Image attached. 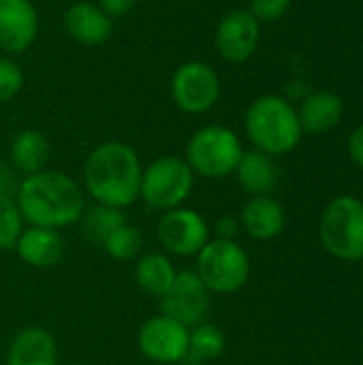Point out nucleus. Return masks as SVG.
<instances>
[{"mask_svg":"<svg viewBox=\"0 0 363 365\" xmlns=\"http://www.w3.org/2000/svg\"><path fill=\"white\" fill-rule=\"evenodd\" d=\"M15 203L24 222L30 227L60 231L81 220L86 212V192L81 184L64 171L43 169L19 180Z\"/></svg>","mask_w":363,"mask_h":365,"instance_id":"1","label":"nucleus"},{"mask_svg":"<svg viewBox=\"0 0 363 365\" xmlns=\"http://www.w3.org/2000/svg\"><path fill=\"white\" fill-rule=\"evenodd\" d=\"M143 165L137 150L122 141L96 145L83 163V192L101 205L128 207L139 199Z\"/></svg>","mask_w":363,"mask_h":365,"instance_id":"2","label":"nucleus"},{"mask_svg":"<svg viewBox=\"0 0 363 365\" xmlns=\"http://www.w3.org/2000/svg\"><path fill=\"white\" fill-rule=\"evenodd\" d=\"M244 126L255 150L270 156L293 152L304 133L297 109L280 94H263L255 98L246 109Z\"/></svg>","mask_w":363,"mask_h":365,"instance_id":"3","label":"nucleus"},{"mask_svg":"<svg viewBox=\"0 0 363 365\" xmlns=\"http://www.w3.org/2000/svg\"><path fill=\"white\" fill-rule=\"evenodd\" d=\"M242 139L233 128L223 124H208L190 135L184 160L195 175L223 180L227 175H233L237 163L242 160Z\"/></svg>","mask_w":363,"mask_h":365,"instance_id":"4","label":"nucleus"},{"mask_svg":"<svg viewBox=\"0 0 363 365\" xmlns=\"http://www.w3.org/2000/svg\"><path fill=\"white\" fill-rule=\"evenodd\" d=\"M323 248L340 261H363V201L340 195L327 203L319 220Z\"/></svg>","mask_w":363,"mask_h":365,"instance_id":"5","label":"nucleus"},{"mask_svg":"<svg viewBox=\"0 0 363 365\" xmlns=\"http://www.w3.org/2000/svg\"><path fill=\"white\" fill-rule=\"evenodd\" d=\"M195 178L197 175L184 156H158L148 167H143L139 199L156 212L182 207L195 188Z\"/></svg>","mask_w":363,"mask_h":365,"instance_id":"6","label":"nucleus"},{"mask_svg":"<svg viewBox=\"0 0 363 365\" xmlns=\"http://www.w3.org/2000/svg\"><path fill=\"white\" fill-rule=\"evenodd\" d=\"M197 276L210 293L231 295L246 287L250 278V259L233 240H210L197 255Z\"/></svg>","mask_w":363,"mask_h":365,"instance_id":"7","label":"nucleus"},{"mask_svg":"<svg viewBox=\"0 0 363 365\" xmlns=\"http://www.w3.org/2000/svg\"><path fill=\"white\" fill-rule=\"evenodd\" d=\"M171 98L175 107L190 115L208 113L220 98V77L203 60L182 62L171 75Z\"/></svg>","mask_w":363,"mask_h":365,"instance_id":"8","label":"nucleus"},{"mask_svg":"<svg viewBox=\"0 0 363 365\" xmlns=\"http://www.w3.org/2000/svg\"><path fill=\"white\" fill-rule=\"evenodd\" d=\"M156 237L169 255L186 259L201 252V248L212 240V229L199 212L175 207L163 212L158 218Z\"/></svg>","mask_w":363,"mask_h":365,"instance_id":"9","label":"nucleus"},{"mask_svg":"<svg viewBox=\"0 0 363 365\" xmlns=\"http://www.w3.org/2000/svg\"><path fill=\"white\" fill-rule=\"evenodd\" d=\"M188 336L190 329L186 325L178 323L171 317L156 314L139 327L137 346L139 353L154 364H180L186 359L188 353Z\"/></svg>","mask_w":363,"mask_h":365,"instance_id":"10","label":"nucleus"},{"mask_svg":"<svg viewBox=\"0 0 363 365\" xmlns=\"http://www.w3.org/2000/svg\"><path fill=\"white\" fill-rule=\"evenodd\" d=\"M212 308V293L197 272H178L169 291L160 297V314L175 319L188 329L203 323Z\"/></svg>","mask_w":363,"mask_h":365,"instance_id":"11","label":"nucleus"},{"mask_svg":"<svg viewBox=\"0 0 363 365\" xmlns=\"http://www.w3.org/2000/svg\"><path fill=\"white\" fill-rule=\"evenodd\" d=\"M261 24L248 9L229 11L216 26L214 45L223 60L240 64L246 62L259 47Z\"/></svg>","mask_w":363,"mask_h":365,"instance_id":"12","label":"nucleus"},{"mask_svg":"<svg viewBox=\"0 0 363 365\" xmlns=\"http://www.w3.org/2000/svg\"><path fill=\"white\" fill-rule=\"evenodd\" d=\"M39 36V13L32 0H0V51L24 53Z\"/></svg>","mask_w":363,"mask_h":365,"instance_id":"13","label":"nucleus"},{"mask_svg":"<svg viewBox=\"0 0 363 365\" xmlns=\"http://www.w3.org/2000/svg\"><path fill=\"white\" fill-rule=\"evenodd\" d=\"M62 28L68 38L79 45L96 47L111 38L113 19L96 4V2H75L64 11Z\"/></svg>","mask_w":363,"mask_h":365,"instance_id":"14","label":"nucleus"},{"mask_svg":"<svg viewBox=\"0 0 363 365\" xmlns=\"http://www.w3.org/2000/svg\"><path fill=\"white\" fill-rule=\"evenodd\" d=\"M13 250L26 265L36 269H47L62 261L64 237L56 229L28 227L19 233V240Z\"/></svg>","mask_w":363,"mask_h":365,"instance_id":"15","label":"nucleus"},{"mask_svg":"<svg viewBox=\"0 0 363 365\" xmlns=\"http://www.w3.org/2000/svg\"><path fill=\"white\" fill-rule=\"evenodd\" d=\"M287 222L285 207L270 195L250 197L240 212V227L259 242L274 240L282 233Z\"/></svg>","mask_w":363,"mask_h":365,"instance_id":"16","label":"nucleus"},{"mask_svg":"<svg viewBox=\"0 0 363 365\" xmlns=\"http://www.w3.org/2000/svg\"><path fill=\"white\" fill-rule=\"evenodd\" d=\"M6 365H58V346L43 327L17 331L6 349Z\"/></svg>","mask_w":363,"mask_h":365,"instance_id":"17","label":"nucleus"},{"mask_svg":"<svg viewBox=\"0 0 363 365\" xmlns=\"http://www.w3.org/2000/svg\"><path fill=\"white\" fill-rule=\"evenodd\" d=\"M49 158H51V143L36 128L19 130L9 145V165L15 169L17 175L24 178L47 169Z\"/></svg>","mask_w":363,"mask_h":365,"instance_id":"18","label":"nucleus"},{"mask_svg":"<svg viewBox=\"0 0 363 365\" xmlns=\"http://www.w3.org/2000/svg\"><path fill=\"white\" fill-rule=\"evenodd\" d=\"M342 113H344V105L336 92L317 90L304 96L297 118H300L302 130L321 135L338 126V122L342 120Z\"/></svg>","mask_w":363,"mask_h":365,"instance_id":"19","label":"nucleus"},{"mask_svg":"<svg viewBox=\"0 0 363 365\" xmlns=\"http://www.w3.org/2000/svg\"><path fill=\"white\" fill-rule=\"evenodd\" d=\"M233 175L237 178L242 190L250 197L270 195L278 184V165L274 156L259 150H250L242 154V160L237 163Z\"/></svg>","mask_w":363,"mask_h":365,"instance_id":"20","label":"nucleus"},{"mask_svg":"<svg viewBox=\"0 0 363 365\" xmlns=\"http://www.w3.org/2000/svg\"><path fill=\"white\" fill-rule=\"evenodd\" d=\"M175 276H178V269L173 261L163 252H148L137 259L135 282L145 295L154 299H160L169 291Z\"/></svg>","mask_w":363,"mask_h":365,"instance_id":"21","label":"nucleus"},{"mask_svg":"<svg viewBox=\"0 0 363 365\" xmlns=\"http://www.w3.org/2000/svg\"><path fill=\"white\" fill-rule=\"evenodd\" d=\"M227 346V336L225 331L214 325V323H199L195 327H190V336H188V353L184 364L188 365H201L212 359H218L225 353Z\"/></svg>","mask_w":363,"mask_h":365,"instance_id":"22","label":"nucleus"},{"mask_svg":"<svg viewBox=\"0 0 363 365\" xmlns=\"http://www.w3.org/2000/svg\"><path fill=\"white\" fill-rule=\"evenodd\" d=\"M81 231L86 235V240H90L94 246H103L105 240L118 229L122 227L126 220L124 210L120 207H111V205H101L94 203L92 207H86L83 216H81Z\"/></svg>","mask_w":363,"mask_h":365,"instance_id":"23","label":"nucleus"},{"mask_svg":"<svg viewBox=\"0 0 363 365\" xmlns=\"http://www.w3.org/2000/svg\"><path fill=\"white\" fill-rule=\"evenodd\" d=\"M101 248L116 261H133V259H139L143 250V235L135 225L124 222L105 240Z\"/></svg>","mask_w":363,"mask_h":365,"instance_id":"24","label":"nucleus"},{"mask_svg":"<svg viewBox=\"0 0 363 365\" xmlns=\"http://www.w3.org/2000/svg\"><path fill=\"white\" fill-rule=\"evenodd\" d=\"M21 231H24V218L19 214L15 197L0 195V250L15 248Z\"/></svg>","mask_w":363,"mask_h":365,"instance_id":"25","label":"nucleus"},{"mask_svg":"<svg viewBox=\"0 0 363 365\" xmlns=\"http://www.w3.org/2000/svg\"><path fill=\"white\" fill-rule=\"evenodd\" d=\"M24 81L26 79L19 64L9 56H0V105L15 101L24 90Z\"/></svg>","mask_w":363,"mask_h":365,"instance_id":"26","label":"nucleus"},{"mask_svg":"<svg viewBox=\"0 0 363 365\" xmlns=\"http://www.w3.org/2000/svg\"><path fill=\"white\" fill-rule=\"evenodd\" d=\"M291 9V0H250V13L261 21H278Z\"/></svg>","mask_w":363,"mask_h":365,"instance_id":"27","label":"nucleus"},{"mask_svg":"<svg viewBox=\"0 0 363 365\" xmlns=\"http://www.w3.org/2000/svg\"><path fill=\"white\" fill-rule=\"evenodd\" d=\"M96 4L116 21L120 17H126L135 9L137 0H96Z\"/></svg>","mask_w":363,"mask_h":365,"instance_id":"28","label":"nucleus"},{"mask_svg":"<svg viewBox=\"0 0 363 365\" xmlns=\"http://www.w3.org/2000/svg\"><path fill=\"white\" fill-rule=\"evenodd\" d=\"M17 173L15 169L9 165V163H2L0 160V195L4 197H15V190H17Z\"/></svg>","mask_w":363,"mask_h":365,"instance_id":"29","label":"nucleus"},{"mask_svg":"<svg viewBox=\"0 0 363 365\" xmlns=\"http://www.w3.org/2000/svg\"><path fill=\"white\" fill-rule=\"evenodd\" d=\"M237 231H240V220L233 218V216H223V218H218V222L214 225V235H216V240H233V242H235Z\"/></svg>","mask_w":363,"mask_h":365,"instance_id":"30","label":"nucleus"},{"mask_svg":"<svg viewBox=\"0 0 363 365\" xmlns=\"http://www.w3.org/2000/svg\"><path fill=\"white\" fill-rule=\"evenodd\" d=\"M349 154H351L353 163L359 169H363V124H359L349 137Z\"/></svg>","mask_w":363,"mask_h":365,"instance_id":"31","label":"nucleus"},{"mask_svg":"<svg viewBox=\"0 0 363 365\" xmlns=\"http://www.w3.org/2000/svg\"><path fill=\"white\" fill-rule=\"evenodd\" d=\"M362 276H363V267H362Z\"/></svg>","mask_w":363,"mask_h":365,"instance_id":"32","label":"nucleus"},{"mask_svg":"<svg viewBox=\"0 0 363 365\" xmlns=\"http://www.w3.org/2000/svg\"><path fill=\"white\" fill-rule=\"evenodd\" d=\"M73 365H81V364H73Z\"/></svg>","mask_w":363,"mask_h":365,"instance_id":"33","label":"nucleus"}]
</instances>
